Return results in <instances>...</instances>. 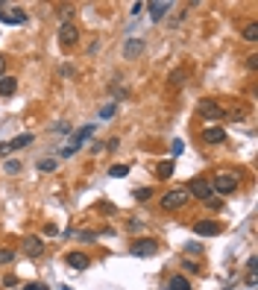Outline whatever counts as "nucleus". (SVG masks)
Wrapping results in <instances>:
<instances>
[{
	"mask_svg": "<svg viewBox=\"0 0 258 290\" xmlns=\"http://www.w3.org/2000/svg\"><path fill=\"white\" fill-rule=\"evenodd\" d=\"M91 135H94V126H82L76 135H73V138H70V144H67V147H70L73 153H79V147H82V144H85Z\"/></svg>",
	"mask_w": 258,
	"mask_h": 290,
	"instance_id": "f8f14e48",
	"label": "nucleus"
},
{
	"mask_svg": "<svg viewBox=\"0 0 258 290\" xmlns=\"http://www.w3.org/2000/svg\"><path fill=\"white\" fill-rule=\"evenodd\" d=\"M41 232H44L47 237H53V234H59V229H56V226H53V223H44V229H41Z\"/></svg>",
	"mask_w": 258,
	"mask_h": 290,
	"instance_id": "cd10ccee",
	"label": "nucleus"
},
{
	"mask_svg": "<svg viewBox=\"0 0 258 290\" xmlns=\"http://www.w3.org/2000/svg\"><path fill=\"white\" fill-rule=\"evenodd\" d=\"M3 167H6V173H12V176H15V173H21V161H15V159H9Z\"/></svg>",
	"mask_w": 258,
	"mask_h": 290,
	"instance_id": "393cba45",
	"label": "nucleus"
},
{
	"mask_svg": "<svg viewBox=\"0 0 258 290\" xmlns=\"http://www.w3.org/2000/svg\"><path fill=\"white\" fill-rule=\"evenodd\" d=\"M53 132H59V135H64V132H70V129H67V123H56V129H53Z\"/></svg>",
	"mask_w": 258,
	"mask_h": 290,
	"instance_id": "a19ab883",
	"label": "nucleus"
},
{
	"mask_svg": "<svg viewBox=\"0 0 258 290\" xmlns=\"http://www.w3.org/2000/svg\"><path fill=\"white\" fill-rule=\"evenodd\" d=\"M100 211H103V214H112V211H115V205H112V202H100Z\"/></svg>",
	"mask_w": 258,
	"mask_h": 290,
	"instance_id": "2f4dec72",
	"label": "nucleus"
},
{
	"mask_svg": "<svg viewBox=\"0 0 258 290\" xmlns=\"http://www.w3.org/2000/svg\"><path fill=\"white\" fill-rule=\"evenodd\" d=\"M202 141H205V144H223L226 129L220 126V123H208V126L202 129Z\"/></svg>",
	"mask_w": 258,
	"mask_h": 290,
	"instance_id": "0eeeda50",
	"label": "nucleus"
},
{
	"mask_svg": "<svg viewBox=\"0 0 258 290\" xmlns=\"http://www.w3.org/2000/svg\"><path fill=\"white\" fill-rule=\"evenodd\" d=\"M194 232H196L199 237H217V234L223 232V226L214 223V220H196V223H194Z\"/></svg>",
	"mask_w": 258,
	"mask_h": 290,
	"instance_id": "423d86ee",
	"label": "nucleus"
},
{
	"mask_svg": "<svg viewBox=\"0 0 258 290\" xmlns=\"http://www.w3.org/2000/svg\"><path fill=\"white\" fill-rule=\"evenodd\" d=\"M3 70H6V56H0V79H3Z\"/></svg>",
	"mask_w": 258,
	"mask_h": 290,
	"instance_id": "c03bdc74",
	"label": "nucleus"
},
{
	"mask_svg": "<svg viewBox=\"0 0 258 290\" xmlns=\"http://www.w3.org/2000/svg\"><path fill=\"white\" fill-rule=\"evenodd\" d=\"M38 170H41V173H53V170H56V159H41L38 161Z\"/></svg>",
	"mask_w": 258,
	"mask_h": 290,
	"instance_id": "4be33fe9",
	"label": "nucleus"
},
{
	"mask_svg": "<svg viewBox=\"0 0 258 290\" xmlns=\"http://www.w3.org/2000/svg\"><path fill=\"white\" fill-rule=\"evenodd\" d=\"M182 267L191 270V273H199V264H191V261H182Z\"/></svg>",
	"mask_w": 258,
	"mask_h": 290,
	"instance_id": "f704fd0d",
	"label": "nucleus"
},
{
	"mask_svg": "<svg viewBox=\"0 0 258 290\" xmlns=\"http://www.w3.org/2000/svg\"><path fill=\"white\" fill-rule=\"evenodd\" d=\"M62 290H70V288H67V285H62Z\"/></svg>",
	"mask_w": 258,
	"mask_h": 290,
	"instance_id": "a18cd8bd",
	"label": "nucleus"
},
{
	"mask_svg": "<svg viewBox=\"0 0 258 290\" xmlns=\"http://www.w3.org/2000/svg\"><path fill=\"white\" fill-rule=\"evenodd\" d=\"M132 196H135V199H138V202H147V199H150V196H153V188H138V191L132 193Z\"/></svg>",
	"mask_w": 258,
	"mask_h": 290,
	"instance_id": "5701e85b",
	"label": "nucleus"
},
{
	"mask_svg": "<svg viewBox=\"0 0 258 290\" xmlns=\"http://www.w3.org/2000/svg\"><path fill=\"white\" fill-rule=\"evenodd\" d=\"M79 240H97L94 232H79Z\"/></svg>",
	"mask_w": 258,
	"mask_h": 290,
	"instance_id": "72a5a7b5",
	"label": "nucleus"
},
{
	"mask_svg": "<svg viewBox=\"0 0 258 290\" xmlns=\"http://www.w3.org/2000/svg\"><path fill=\"white\" fill-rule=\"evenodd\" d=\"M232 191H238V176L235 173H217L211 193H232Z\"/></svg>",
	"mask_w": 258,
	"mask_h": 290,
	"instance_id": "20e7f679",
	"label": "nucleus"
},
{
	"mask_svg": "<svg viewBox=\"0 0 258 290\" xmlns=\"http://www.w3.org/2000/svg\"><path fill=\"white\" fill-rule=\"evenodd\" d=\"M188 199H191V196H188L185 188H173V191H167L161 196V208H164V211H179Z\"/></svg>",
	"mask_w": 258,
	"mask_h": 290,
	"instance_id": "f03ea898",
	"label": "nucleus"
},
{
	"mask_svg": "<svg viewBox=\"0 0 258 290\" xmlns=\"http://www.w3.org/2000/svg\"><path fill=\"white\" fill-rule=\"evenodd\" d=\"M202 205H205V208H214V211H220V208H223V202H220V199H217L214 193H211V196H208V199H205Z\"/></svg>",
	"mask_w": 258,
	"mask_h": 290,
	"instance_id": "b1692460",
	"label": "nucleus"
},
{
	"mask_svg": "<svg viewBox=\"0 0 258 290\" xmlns=\"http://www.w3.org/2000/svg\"><path fill=\"white\" fill-rule=\"evenodd\" d=\"M12 261H15V252L12 249H0V267L3 264H12Z\"/></svg>",
	"mask_w": 258,
	"mask_h": 290,
	"instance_id": "a878e982",
	"label": "nucleus"
},
{
	"mask_svg": "<svg viewBox=\"0 0 258 290\" xmlns=\"http://www.w3.org/2000/svg\"><path fill=\"white\" fill-rule=\"evenodd\" d=\"M129 232H141V220H129Z\"/></svg>",
	"mask_w": 258,
	"mask_h": 290,
	"instance_id": "4c0bfd02",
	"label": "nucleus"
},
{
	"mask_svg": "<svg viewBox=\"0 0 258 290\" xmlns=\"http://www.w3.org/2000/svg\"><path fill=\"white\" fill-rule=\"evenodd\" d=\"M164 290H167V288H164Z\"/></svg>",
	"mask_w": 258,
	"mask_h": 290,
	"instance_id": "49530a36",
	"label": "nucleus"
},
{
	"mask_svg": "<svg viewBox=\"0 0 258 290\" xmlns=\"http://www.w3.org/2000/svg\"><path fill=\"white\" fill-rule=\"evenodd\" d=\"M91 153H94V156H97V153H103V144H100V141H94V144H91Z\"/></svg>",
	"mask_w": 258,
	"mask_h": 290,
	"instance_id": "79ce46f5",
	"label": "nucleus"
},
{
	"mask_svg": "<svg viewBox=\"0 0 258 290\" xmlns=\"http://www.w3.org/2000/svg\"><path fill=\"white\" fill-rule=\"evenodd\" d=\"M118 144H121V141H118V138H112V141H109V144H106L103 150H109V153H112V150H118Z\"/></svg>",
	"mask_w": 258,
	"mask_h": 290,
	"instance_id": "e433bc0d",
	"label": "nucleus"
},
{
	"mask_svg": "<svg viewBox=\"0 0 258 290\" xmlns=\"http://www.w3.org/2000/svg\"><path fill=\"white\" fill-rule=\"evenodd\" d=\"M244 38L247 41H258V24H247L244 27Z\"/></svg>",
	"mask_w": 258,
	"mask_h": 290,
	"instance_id": "412c9836",
	"label": "nucleus"
},
{
	"mask_svg": "<svg viewBox=\"0 0 258 290\" xmlns=\"http://www.w3.org/2000/svg\"><path fill=\"white\" fill-rule=\"evenodd\" d=\"M3 285H6V288H15V285H18V279H15V276H12V273H9V276H6V279H3Z\"/></svg>",
	"mask_w": 258,
	"mask_h": 290,
	"instance_id": "473e14b6",
	"label": "nucleus"
},
{
	"mask_svg": "<svg viewBox=\"0 0 258 290\" xmlns=\"http://www.w3.org/2000/svg\"><path fill=\"white\" fill-rule=\"evenodd\" d=\"M30 144H32V132H24V135H18V138H12V141H9V153L24 150V147H30Z\"/></svg>",
	"mask_w": 258,
	"mask_h": 290,
	"instance_id": "4468645a",
	"label": "nucleus"
},
{
	"mask_svg": "<svg viewBox=\"0 0 258 290\" xmlns=\"http://www.w3.org/2000/svg\"><path fill=\"white\" fill-rule=\"evenodd\" d=\"M24 252H27V258H41V252H44L41 237H27L24 240Z\"/></svg>",
	"mask_w": 258,
	"mask_h": 290,
	"instance_id": "ddd939ff",
	"label": "nucleus"
},
{
	"mask_svg": "<svg viewBox=\"0 0 258 290\" xmlns=\"http://www.w3.org/2000/svg\"><path fill=\"white\" fill-rule=\"evenodd\" d=\"M247 67H250V70H256V67H258V56H256V53H253V56H247Z\"/></svg>",
	"mask_w": 258,
	"mask_h": 290,
	"instance_id": "c756f323",
	"label": "nucleus"
},
{
	"mask_svg": "<svg viewBox=\"0 0 258 290\" xmlns=\"http://www.w3.org/2000/svg\"><path fill=\"white\" fill-rule=\"evenodd\" d=\"M115 112H118V103H106V106L100 109V120H109V117H115Z\"/></svg>",
	"mask_w": 258,
	"mask_h": 290,
	"instance_id": "aec40b11",
	"label": "nucleus"
},
{
	"mask_svg": "<svg viewBox=\"0 0 258 290\" xmlns=\"http://www.w3.org/2000/svg\"><path fill=\"white\" fill-rule=\"evenodd\" d=\"M179 153H182V141L176 138V141H173V156H179Z\"/></svg>",
	"mask_w": 258,
	"mask_h": 290,
	"instance_id": "ea45409f",
	"label": "nucleus"
},
{
	"mask_svg": "<svg viewBox=\"0 0 258 290\" xmlns=\"http://www.w3.org/2000/svg\"><path fill=\"white\" fill-rule=\"evenodd\" d=\"M6 24H27V12L24 9H12V15H6Z\"/></svg>",
	"mask_w": 258,
	"mask_h": 290,
	"instance_id": "f3484780",
	"label": "nucleus"
},
{
	"mask_svg": "<svg viewBox=\"0 0 258 290\" xmlns=\"http://www.w3.org/2000/svg\"><path fill=\"white\" fill-rule=\"evenodd\" d=\"M138 56H144V38H129L127 44H124V59L135 62Z\"/></svg>",
	"mask_w": 258,
	"mask_h": 290,
	"instance_id": "1a4fd4ad",
	"label": "nucleus"
},
{
	"mask_svg": "<svg viewBox=\"0 0 258 290\" xmlns=\"http://www.w3.org/2000/svg\"><path fill=\"white\" fill-rule=\"evenodd\" d=\"M185 191H188V196H196V199H202V202H205V199L211 196V185H208L205 179H194Z\"/></svg>",
	"mask_w": 258,
	"mask_h": 290,
	"instance_id": "6e6552de",
	"label": "nucleus"
},
{
	"mask_svg": "<svg viewBox=\"0 0 258 290\" xmlns=\"http://www.w3.org/2000/svg\"><path fill=\"white\" fill-rule=\"evenodd\" d=\"M67 267L70 270H88V264H91V258L85 255V252H67Z\"/></svg>",
	"mask_w": 258,
	"mask_h": 290,
	"instance_id": "9b49d317",
	"label": "nucleus"
},
{
	"mask_svg": "<svg viewBox=\"0 0 258 290\" xmlns=\"http://www.w3.org/2000/svg\"><path fill=\"white\" fill-rule=\"evenodd\" d=\"M24 290H50V288H44V285H38V282H32V285H27Z\"/></svg>",
	"mask_w": 258,
	"mask_h": 290,
	"instance_id": "58836bf2",
	"label": "nucleus"
},
{
	"mask_svg": "<svg viewBox=\"0 0 258 290\" xmlns=\"http://www.w3.org/2000/svg\"><path fill=\"white\" fill-rule=\"evenodd\" d=\"M127 173H129V164H112V167H109V176H112V179H124Z\"/></svg>",
	"mask_w": 258,
	"mask_h": 290,
	"instance_id": "a211bd4d",
	"label": "nucleus"
},
{
	"mask_svg": "<svg viewBox=\"0 0 258 290\" xmlns=\"http://www.w3.org/2000/svg\"><path fill=\"white\" fill-rule=\"evenodd\" d=\"M185 249H188V255H199V249H202V246H199V243H188Z\"/></svg>",
	"mask_w": 258,
	"mask_h": 290,
	"instance_id": "7c9ffc66",
	"label": "nucleus"
},
{
	"mask_svg": "<svg viewBox=\"0 0 258 290\" xmlns=\"http://www.w3.org/2000/svg\"><path fill=\"white\" fill-rule=\"evenodd\" d=\"M182 79H185V73H182V70H176V73L170 76V85H176V88H179V85H182Z\"/></svg>",
	"mask_w": 258,
	"mask_h": 290,
	"instance_id": "bb28decb",
	"label": "nucleus"
},
{
	"mask_svg": "<svg viewBox=\"0 0 258 290\" xmlns=\"http://www.w3.org/2000/svg\"><path fill=\"white\" fill-rule=\"evenodd\" d=\"M59 18L67 24V18H70V6H59Z\"/></svg>",
	"mask_w": 258,
	"mask_h": 290,
	"instance_id": "c85d7f7f",
	"label": "nucleus"
},
{
	"mask_svg": "<svg viewBox=\"0 0 258 290\" xmlns=\"http://www.w3.org/2000/svg\"><path fill=\"white\" fill-rule=\"evenodd\" d=\"M76 41H79V30H76V24H73V21L62 24V27H59V44H62V50H70Z\"/></svg>",
	"mask_w": 258,
	"mask_h": 290,
	"instance_id": "39448f33",
	"label": "nucleus"
},
{
	"mask_svg": "<svg viewBox=\"0 0 258 290\" xmlns=\"http://www.w3.org/2000/svg\"><path fill=\"white\" fill-rule=\"evenodd\" d=\"M147 9H150V21H164V15L173 9V3H164V0H153V3H147Z\"/></svg>",
	"mask_w": 258,
	"mask_h": 290,
	"instance_id": "9d476101",
	"label": "nucleus"
},
{
	"mask_svg": "<svg viewBox=\"0 0 258 290\" xmlns=\"http://www.w3.org/2000/svg\"><path fill=\"white\" fill-rule=\"evenodd\" d=\"M129 252L135 258H153L159 252V240H153V237H138V240L129 246Z\"/></svg>",
	"mask_w": 258,
	"mask_h": 290,
	"instance_id": "7ed1b4c3",
	"label": "nucleus"
},
{
	"mask_svg": "<svg viewBox=\"0 0 258 290\" xmlns=\"http://www.w3.org/2000/svg\"><path fill=\"white\" fill-rule=\"evenodd\" d=\"M156 173H159V179H170L173 176V161H161L156 167Z\"/></svg>",
	"mask_w": 258,
	"mask_h": 290,
	"instance_id": "6ab92c4d",
	"label": "nucleus"
},
{
	"mask_svg": "<svg viewBox=\"0 0 258 290\" xmlns=\"http://www.w3.org/2000/svg\"><path fill=\"white\" fill-rule=\"evenodd\" d=\"M199 117H205L208 123H220L226 117V109L220 106V103H214V100H199Z\"/></svg>",
	"mask_w": 258,
	"mask_h": 290,
	"instance_id": "f257e3e1",
	"label": "nucleus"
},
{
	"mask_svg": "<svg viewBox=\"0 0 258 290\" xmlns=\"http://www.w3.org/2000/svg\"><path fill=\"white\" fill-rule=\"evenodd\" d=\"M6 153H9V144H6V141H3V144H0V159H3V156H6Z\"/></svg>",
	"mask_w": 258,
	"mask_h": 290,
	"instance_id": "37998d69",
	"label": "nucleus"
},
{
	"mask_svg": "<svg viewBox=\"0 0 258 290\" xmlns=\"http://www.w3.org/2000/svg\"><path fill=\"white\" fill-rule=\"evenodd\" d=\"M167 290H191V282H188L185 276H170V282H167Z\"/></svg>",
	"mask_w": 258,
	"mask_h": 290,
	"instance_id": "dca6fc26",
	"label": "nucleus"
},
{
	"mask_svg": "<svg viewBox=\"0 0 258 290\" xmlns=\"http://www.w3.org/2000/svg\"><path fill=\"white\" fill-rule=\"evenodd\" d=\"M229 117H232V120H244V109H235V112H232Z\"/></svg>",
	"mask_w": 258,
	"mask_h": 290,
	"instance_id": "c9c22d12",
	"label": "nucleus"
},
{
	"mask_svg": "<svg viewBox=\"0 0 258 290\" xmlns=\"http://www.w3.org/2000/svg\"><path fill=\"white\" fill-rule=\"evenodd\" d=\"M18 91V79L15 76H3L0 79V97H12Z\"/></svg>",
	"mask_w": 258,
	"mask_h": 290,
	"instance_id": "2eb2a0df",
	"label": "nucleus"
}]
</instances>
